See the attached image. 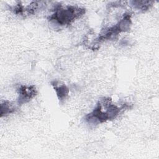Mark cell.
Listing matches in <instances>:
<instances>
[{
    "mask_svg": "<svg viewBox=\"0 0 159 159\" xmlns=\"http://www.w3.org/2000/svg\"><path fill=\"white\" fill-rule=\"evenodd\" d=\"M53 86H54V85H53ZM54 89L56 91L57 94L59 99H60V100L64 99L68 94V89L64 84L57 85L55 84V85L54 86Z\"/></svg>",
    "mask_w": 159,
    "mask_h": 159,
    "instance_id": "4",
    "label": "cell"
},
{
    "mask_svg": "<svg viewBox=\"0 0 159 159\" xmlns=\"http://www.w3.org/2000/svg\"><path fill=\"white\" fill-rule=\"evenodd\" d=\"M126 107V104L119 107L114 104L111 98H104L99 101L91 112L85 116V120L89 124H98L113 120Z\"/></svg>",
    "mask_w": 159,
    "mask_h": 159,
    "instance_id": "1",
    "label": "cell"
},
{
    "mask_svg": "<svg viewBox=\"0 0 159 159\" xmlns=\"http://www.w3.org/2000/svg\"><path fill=\"white\" fill-rule=\"evenodd\" d=\"M1 117H2L3 116H6L8 114H11L14 111V109L12 108L10 102L7 101H5L1 102Z\"/></svg>",
    "mask_w": 159,
    "mask_h": 159,
    "instance_id": "5",
    "label": "cell"
},
{
    "mask_svg": "<svg viewBox=\"0 0 159 159\" xmlns=\"http://www.w3.org/2000/svg\"><path fill=\"white\" fill-rule=\"evenodd\" d=\"M84 12L85 11L84 9L79 7H60L49 17V20L54 22L59 25H69L75 19L80 17Z\"/></svg>",
    "mask_w": 159,
    "mask_h": 159,
    "instance_id": "2",
    "label": "cell"
},
{
    "mask_svg": "<svg viewBox=\"0 0 159 159\" xmlns=\"http://www.w3.org/2000/svg\"><path fill=\"white\" fill-rule=\"evenodd\" d=\"M17 90L19 94L17 102L20 106L29 102L37 93V89L34 85H20L17 88Z\"/></svg>",
    "mask_w": 159,
    "mask_h": 159,
    "instance_id": "3",
    "label": "cell"
}]
</instances>
